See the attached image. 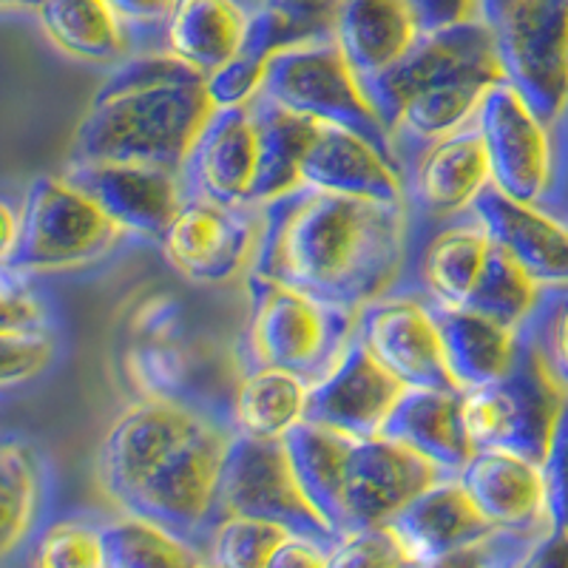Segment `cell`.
Returning a JSON list of instances; mask_svg holds the SVG:
<instances>
[{"instance_id": "1", "label": "cell", "mask_w": 568, "mask_h": 568, "mask_svg": "<svg viewBox=\"0 0 568 568\" xmlns=\"http://www.w3.org/2000/svg\"><path fill=\"white\" fill-rule=\"evenodd\" d=\"M407 256V202L298 187L262 207L251 273L362 313L384 298Z\"/></svg>"}, {"instance_id": "2", "label": "cell", "mask_w": 568, "mask_h": 568, "mask_svg": "<svg viewBox=\"0 0 568 568\" xmlns=\"http://www.w3.org/2000/svg\"><path fill=\"white\" fill-rule=\"evenodd\" d=\"M233 429L180 400H142L114 420L98 453V486L125 517L194 546L211 535Z\"/></svg>"}, {"instance_id": "3", "label": "cell", "mask_w": 568, "mask_h": 568, "mask_svg": "<svg viewBox=\"0 0 568 568\" xmlns=\"http://www.w3.org/2000/svg\"><path fill=\"white\" fill-rule=\"evenodd\" d=\"M213 116L205 78L174 54H142L94 94L71 140L69 162H136L185 169Z\"/></svg>"}, {"instance_id": "4", "label": "cell", "mask_w": 568, "mask_h": 568, "mask_svg": "<svg viewBox=\"0 0 568 568\" xmlns=\"http://www.w3.org/2000/svg\"><path fill=\"white\" fill-rule=\"evenodd\" d=\"M298 486L342 540L382 529L420 491L449 478L435 464L387 438H347L304 420L282 440Z\"/></svg>"}, {"instance_id": "5", "label": "cell", "mask_w": 568, "mask_h": 568, "mask_svg": "<svg viewBox=\"0 0 568 568\" xmlns=\"http://www.w3.org/2000/svg\"><path fill=\"white\" fill-rule=\"evenodd\" d=\"M247 355L253 369H284L316 384L358 336L362 313L324 304L256 273L247 276Z\"/></svg>"}, {"instance_id": "6", "label": "cell", "mask_w": 568, "mask_h": 568, "mask_svg": "<svg viewBox=\"0 0 568 568\" xmlns=\"http://www.w3.org/2000/svg\"><path fill=\"white\" fill-rule=\"evenodd\" d=\"M568 393L540 353L535 333L520 329L515 364L500 382L464 393V426L475 453L506 449L542 464Z\"/></svg>"}, {"instance_id": "7", "label": "cell", "mask_w": 568, "mask_h": 568, "mask_svg": "<svg viewBox=\"0 0 568 568\" xmlns=\"http://www.w3.org/2000/svg\"><path fill=\"white\" fill-rule=\"evenodd\" d=\"M480 20L506 80L540 123H557L568 109V0H480Z\"/></svg>"}, {"instance_id": "8", "label": "cell", "mask_w": 568, "mask_h": 568, "mask_svg": "<svg viewBox=\"0 0 568 568\" xmlns=\"http://www.w3.org/2000/svg\"><path fill=\"white\" fill-rule=\"evenodd\" d=\"M262 94L304 120L364 136L389 162H395L393 134L364 98L362 80L355 78L333 38L282 49L267 65Z\"/></svg>"}, {"instance_id": "9", "label": "cell", "mask_w": 568, "mask_h": 568, "mask_svg": "<svg viewBox=\"0 0 568 568\" xmlns=\"http://www.w3.org/2000/svg\"><path fill=\"white\" fill-rule=\"evenodd\" d=\"M225 517H251L273 524L287 535L307 537L329 549L338 542V537L298 486L284 444L253 440L236 433L222 464L213 526Z\"/></svg>"}, {"instance_id": "10", "label": "cell", "mask_w": 568, "mask_h": 568, "mask_svg": "<svg viewBox=\"0 0 568 568\" xmlns=\"http://www.w3.org/2000/svg\"><path fill=\"white\" fill-rule=\"evenodd\" d=\"M20 247L3 271L58 273L103 256L116 227L89 194L65 176H40L29 185L20 207Z\"/></svg>"}, {"instance_id": "11", "label": "cell", "mask_w": 568, "mask_h": 568, "mask_svg": "<svg viewBox=\"0 0 568 568\" xmlns=\"http://www.w3.org/2000/svg\"><path fill=\"white\" fill-rule=\"evenodd\" d=\"M471 74L506 78L495 34L480 18L440 29V32L420 34L413 49L393 69H387L369 83H362V89L378 120L395 136L400 114L409 100L418 98L420 91L471 78Z\"/></svg>"}, {"instance_id": "12", "label": "cell", "mask_w": 568, "mask_h": 568, "mask_svg": "<svg viewBox=\"0 0 568 568\" xmlns=\"http://www.w3.org/2000/svg\"><path fill=\"white\" fill-rule=\"evenodd\" d=\"M262 240V207H225L187 200L162 236V253L194 284H225L251 271Z\"/></svg>"}, {"instance_id": "13", "label": "cell", "mask_w": 568, "mask_h": 568, "mask_svg": "<svg viewBox=\"0 0 568 568\" xmlns=\"http://www.w3.org/2000/svg\"><path fill=\"white\" fill-rule=\"evenodd\" d=\"M475 129L489 156L491 185L500 194L537 205L551 187L549 125L529 109L511 83L489 91L475 114Z\"/></svg>"}, {"instance_id": "14", "label": "cell", "mask_w": 568, "mask_h": 568, "mask_svg": "<svg viewBox=\"0 0 568 568\" xmlns=\"http://www.w3.org/2000/svg\"><path fill=\"white\" fill-rule=\"evenodd\" d=\"M358 338L404 389H458L449 373L435 307L384 296L358 316Z\"/></svg>"}, {"instance_id": "15", "label": "cell", "mask_w": 568, "mask_h": 568, "mask_svg": "<svg viewBox=\"0 0 568 568\" xmlns=\"http://www.w3.org/2000/svg\"><path fill=\"white\" fill-rule=\"evenodd\" d=\"M65 180L89 194L120 233L162 240L187 202L182 171L136 162H69Z\"/></svg>"}, {"instance_id": "16", "label": "cell", "mask_w": 568, "mask_h": 568, "mask_svg": "<svg viewBox=\"0 0 568 568\" xmlns=\"http://www.w3.org/2000/svg\"><path fill=\"white\" fill-rule=\"evenodd\" d=\"M404 387L355 336L338 364L311 384L307 420L347 438H378Z\"/></svg>"}, {"instance_id": "17", "label": "cell", "mask_w": 568, "mask_h": 568, "mask_svg": "<svg viewBox=\"0 0 568 568\" xmlns=\"http://www.w3.org/2000/svg\"><path fill=\"white\" fill-rule=\"evenodd\" d=\"M256 174L258 125L251 105L213 111L182 169L187 200H207L225 207H253Z\"/></svg>"}, {"instance_id": "18", "label": "cell", "mask_w": 568, "mask_h": 568, "mask_svg": "<svg viewBox=\"0 0 568 568\" xmlns=\"http://www.w3.org/2000/svg\"><path fill=\"white\" fill-rule=\"evenodd\" d=\"M495 529L549 535L542 466L506 449H480L455 475Z\"/></svg>"}, {"instance_id": "19", "label": "cell", "mask_w": 568, "mask_h": 568, "mask_svg": "<svg viewBox=\"0 0 568 568\" xmlns=\"http://www.w3.org/2000/svg\"><path fill=\"white\" fill-rule=\"evenodd\" d=\"M471 213L489 233V240L515 258L540 287L568 284V225L537 205L500 194L495 185L486 187Z\"/></svg>"}, {"instance_id": "20", "label": "cell", "mask_w": 568, "mask_h": 568, "mask_svg": "<svg viewBox=\"0 0 568 568\" xmlns=\"http://www.w3.org/2000/svg\"><path fill=\"white\" fill-rule=\"evenodd\" d=\"M302 187L375 202H404L398 165L373 142L336 125H318L302 160Z\"/></svg>"}, {"instance_id": "21", "label": "cell", "mask_w": 568, "mask_h": 568, "mask_svg": "<svg viewBox=\"0 0 568 568\" xmlns=\"http://www.w3.org/2000/svg\"><path fill=\"white\" fill-rule=\"evenodd\" d=\"M409 566H426L480 540L495 526L471 504L458 478H440L389 520Z\"/></svg>"}, {"instance_id": "22", "label": "cell", "mask_w": 568, "mask_h": 568, "mask_svg": "<svg viewBox=\"0 0 568 568\" xmlns=\"http://www.w3.org/2000/svg\"><path fill=\"white\" fill-rule=\"evenodd\" d=\"M382 438L407 446L449 478H455L475 455L464 426L460 389H404L384 420Z\"/></svg>"}, {"instance_id": "23", "label": "cell", "mask_w": 568, "mask_h": 568, "mask_svg": "<svg viewBox=\"0 0 568 568\" xmlns=\"http://www.w3.org/2000/svg\"><path fill=\"white\" fill-rule=\"evenodd\" d=\"M491 187V169L475 123L438 142L415 165L413 196L433 220L471 211Z\"/></svg>"}, {"instance_id": "24", "label": "cell", "mask_w": 568, "mask_h": 568, "mask_svg": "<svg viewBox=\"0 0 568 568\" xmlns=\"http://www.w3.org/2000/svg\"><path fill=\"white\" fill-rule=\"evenodd\" d=\"M420 38L404 0H344L333 40L362 83L393 69Z\"/></svg>"}, {"instance_id": "25", "label": "cell", "mask_w": 568, "mask_h": 568, "mask_svg": "<svg viewBox=\"0 0 568 568\" xmlns=\"http://www.w3.org/2000/svg\"><path fill=\"white\" fill-rule=\"evenodd\" d=\"M247 29L251 18L236 0H176L165 23V45L207 78L242 52Z\"/></svg>"}, {"instance_id": "26", "label": "cell", "mask_w": 568, "mask_h": 568, "mask_svg": "<svg viewBox=\"0 0 568 568\" xmlns=\"http://www.w3.org/2000/svg\"><path fill=\"white\" fill-rule=\"evenodd\" d=\"M440 338L449 373L460 393L489 387L500 382L515 364L520 329H509L495 324L491 318L478 316L471 311H438Z\"/></svg>"}, {"instance_id": "27", "label": "cell", "mask_w": 568, "mask_h": 568, "mask_svg": "<svg viewBox=\"0 0 568 568\" xmlns=\"http://www.w3.org/2000/svg\"><path fill=\"white\" fill-rule=\"evenodd\" d=\"M307 398L311 384L298 375L273 367L251 369L233 393L231 429L253 440L282 444L307 420Z\"/></svg>"}, {"instance_id": "28", "label": "cell", "mask_w": 568, "mask_h": 568, "mask_svg": "<svg viewBox=\"0 0 568 568\" xmlns=\"http://www.w3.org/2000/svg\"><path fill=\"white\" fill-rule=\"evenodd\" d=\"M258 125V174L253 207H265L302 187L304 151L316 136L318 123L282 109L265 94L251 103Z\"/></svg>"}, {"instance_id": "29", "label": "cell", "mask_w": 568, "mask_h": 568, "mask_svg": "<svg viewBox=\"0 0 568 568\" xmlns=\"http://www.w3.org/2000/svg\"><path fill=\"white\" fill-rule=\"evenodd\" d=\"M489 233L475 225L446 227L426 245L420 278L438 311H464L491 253Z\"/></svg>"}, {"instance_id": "30", "label": "cell", "mask_w": 568, "mask_h": 568, "mask_svg": "<svg viewBox=\"0 0 568 568\" xmlns=\"http://www.w3.org/2000/svg\"><path fill=\"white\" fill-rule=\"evenodd\" d=\"M38 20L60 52L85 63H116L129 49L123 20L105 0H45Z\"/></svg>"}, {"instance_id": "31", "label": "cell", "mask_w": 568, "mask_h": 568, "mask_svg": "<svg viewBox=\"0 0 568 568\" xmlns=\"http://www.w3.org/2000/svg\"><path fill=\"white\" fill-rule=\"evenodd\" d=\"M100 535L105 568H200L205 562L196 546L140 517L123 515Z\"/></svg>"}, {"instance_id": "32", "label": "cell", "mask_w": 568, "mask_h": 568, "mask_svg": "<svg viewBox=\"0 0 568 568\" xmlns=\"http://www.w3.org/2000/svg\"><path fill=\"white\" fill-rule=\"evenodd\" d=\"M40 491L38 455L23 440L9 438L0 446V551L7 557L32 531Z\"/></svg>"}, {"instance_id": "33", "label": "cell", "mask_w": 568, "mask_h": 568, "mask_svg": "<svg viewBox=\"0 0 568 568\" xmlns=\"http://www.w3.org/2000/svg\"><path fill=\"white\" fill-rule=\"evenodd\" d=\"M537 298H540V284L495 245L464 311L478 313L509 329H524L535 313Z\"/></svg>"}, {"instance_id": "34", "label": "cell", "mask_w": 568, "mask_h": 568, "mask_svg": "<svg viewBox=\"0 0 568 568\" xmlns=\"http://www.w3.org/2000/svg\"><path fill=\"white\" fill-rule=\"evenodd\" d=\"M287 531L251 517H225L207 535V562L213 568H265Z\"/></svg>"}, {"instance_id": "35", "label": "cell", "mask_w": 568, "mask_h": 568, "mask_svg": "<svg viewBox=\"0 0 568 568\" xmlns=\"http://www.w3.org/2000/svg\"><path fill=\"white\" fill-rule=\"evenodd\" d=\"M32 568H105L103 535L78 520H60L40 535Z\"/></svg>"}, {"instance_id": "36", "label": "cell", "mask_w": 568, "mask_h": 568, "mask_svg": "<svg viewBox=\"0 0 568 568\" xmlns=\"http://www.w3.org/2000/svg\"><path fill=\"white\" fill-rule=\"evenodd\" d=\"M271 54L258 52L253 45H242V52L233 60H227L222 69L205 78L207 100H211L213 111L225 109H247L253 100L262 94L267 80V65H271Z\"/></svg>"}, {"instance_id": "37", "label": "cell", "mask_w": 568, "mask_h": 568, "mask_svg": "<svg viewBox=\"0 0 568 568\" xmlns=\"http://www.w3.org/2000/svg\"><path fill=\"white\" fill-rule=\"evenodd\" d=\"M542 537L546 535L495 529L480 540L464 546V549L440 557V560L407 568H520Z\"/></svg>"}, {"instance_id": "38", "label": "cell", "mask_w": 568, "mask_h": 568, "mask_svg": "<svg viewBox=\"0 0 568 568\" xmlns=\"http://www.w3.org/2000/svg\"><path fill=\"white\" fill-rule=\"evenodd\" d=\"M409 560L389 526L353 531L329 549L327 568H407Z\"/></svg>"}, {"instance_id": "39", "label": "cell", "mask_w": 568, "mask_h": 568, "mask_svg": "<svg viewBox=\"0 0 568 568\" xmlns=\"http://www.w3.org/2000/svg\"><path fill=\"white\" fill-rule=\"evenodd\" d=\"M54 338L49 329L34 333H0V384L7 389L32 382L49 367Z\"/></svg>"}, {"instance_id": "40", "label": "cell", "mask_w": 568, "mask_h": 568, "mask_svg": "<svg viewBox=\"0 0 568 568\" xmlns=\"http://www.w3.org/2000/svg\"><path fill=\"white\" fill-rule=\"evenodd\" d=\"M542 480H546V506H549L551 531L568 535V398L560 420L551 435L549 453L542 458Z\"/></svg>"}, {"instance_id": "41", "label": "cell", "mask_w": 568, "mask_h": 568, "mask_svg": "<svg viewBox=\"0 0 568 568\" xmlns=\"http://www.w3.org/2000/svg\"><path fill=\"white\" fill-rule=\"evenodd\" d=\"M344 0H265V9L282 14L296 32L298 43L333 38Z\"/></svg>"}, {"instance_id": "42", "label": "cell", "mask_w": 568, "mask_h": 568, "mask_svg": "<svg viewBox=\"0 0 568 568\" xmlns=\"http://www.w3.org/2000/svg\"><path fill=\"white\" fill-rule=\"evenodd\" d=\"M0 311H3V327L0 333H34L45 329V313L23 273L3 271V287H0Z\"/></svg>"}, {"instance_id": "43", "label": "cell", "mask_w": 568, "mask_h": 568, "mask_svg": "<svg viewBox=\"0 0 568 568\" xmlns=\"http://www.w3.org/2000/svg\"><path fill=\"white\" fill-rule=\"evenodd\" d=\"M535 338L549 369L568 393V296L551 304L549 313L542 316L540 336Z\"/></svg>"}, {"instance_id": "44", "label": "cell", "mask_w": 568, "mask_h": 568, "mask_svg": "<svg viewBox=\"0 0 568 568\" xmlns=\"http://www.w3.org/2000/svg\"><path fill=\"white\" fill-rule=\"evenodd\" d=\"M413 12L420 34L469 23L480 18V0H404Z\"/></svg>"}, {"instance_id": "45", "label": "cell", "mask_w": 568, "mask_h": 568, "mask_svg": "<svg viewBox=\"0 0 568 568\" xmlns=\"http://www.w3.org/2000/svg\"><path fill=\"white\" fill-rule=\"evenodd\" d=\"M329 546H322L307 537L287 535L276 546L265 568H327Z\"/></svg>"}, {"instance_id": "46", "label": "cell", "mask_w": 568, "mask_h": 568, "mask_svg": "<svg viewBox=\"0 0 568 568\" xmlns=\"http://www.w3.org/2000/svg\"><path fill=\"white\" fill-rule=\"evenodd\" d=\"M111 12L123 20V27H156V23H169L174 12L176 0H105Z\"/></svg>"}, {"instance_id": "47", "label": "cell", "mask_w": 568, "mask_h": 568, "mask_svg": "<svg viewBox=\"0 0 568 568\" xmlns=\"http://www.w3.org/2000/svg\"><path fill=\"white\" fill-rule=\"evenodd\" d=\"M520 568H568V535L549 531Z\"/></svg>"}, {"instance_id": "48", "label": "cell", "mask_w": 568, "mask_h": 568, "mask_svg": "<svg viewBox=\"0 0 568 568\" xmlns=\"http://www.w3.org/2000/svg\"><path fill=\"white\" fill-rule=\"evenodd\" d=\"M20 231H23V220L20 211H14L9 202L0 205V256H3V267L14 258L20 247Z\"/></svg>"}, {"instance_id": "49", "label": "cell", "mask_w": 568, "mask_h": 568, "mask_svg": "<svg viewBox=\"0 0 568 568\" xmlns=\"http://www.w3.org/2000/svg\"><path fill=\"white\" fill-rule=\"evenodd\" d=\"M3 3H9V7H12V3H18V7H34V9H38L40 3H45V0H3Z\"/></svg>"}, {"instance_id": "50", "label": "cell", "mask_w": 568, "mask_h": 568, "mask_svg": "<svg viewBox=\"0 0 568 568\" xmlns=\"http://www.w3.org/2000/svg\"><path fill=\"white\" fill-rule=\"evenodd\" d=\"M200 568H213V566H211V562H202V566H200Z\"/></svg>"}]
</instances>
